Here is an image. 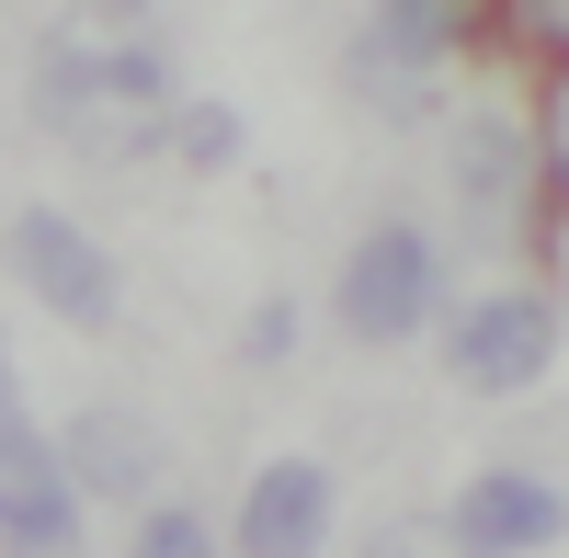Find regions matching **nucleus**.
I'll list each match as a JSON object with an SVG mask.
<instances>
[{
  "instance_id": "10",
  "label": "nucleus",
  "mask_w": 569,
  "mask_h": 558,
  "mask_svg": "<svg viewBox=\"0 0 569 558\" xmlns=\"http://www.w3.org/2000/svg\"><path fill=\"white\" fill-rule=\"evenodd\" d=\"M456 34H467V12H456V0H376V23H365V46H388L399 69L456 58Z\"/></svg>"
},
{
  "instance_id": "5",
  "label": "nucleus",
  "mask_w": 569,
  "mask_h": 558,
  "mask_svg": "<svg viewBox=\"0 0 569 558\" xmlns=\"http://www.w3.org/2000/svg\"><path fill=\"white\" fill-rule=\"evenodd\" d=\"M536 171H547V149L512 114H456V206H467V228L479 240H536L525 228V206H536Z\"/></svg>"
},
{
  "instance_id": "9",
  "label": "nucleus",
  "mask_w": 569,
  "mask_h": 558,
  "mask_svg": "<svg viewBox=\"0 0 569 558\" xmlns=\"http://www.w3.org/2000/svg\"><path fill=\"white\" fill-rule=\"evenodd\" d=\"M58 456H69V479L91 490V501H149L160 490V434L137 422V410H80V422L58 434Z\"/></svg>"
},
{
  "instance_id": "13",
  "label": "nucleus",
  "mask_w": 569,
  "mask_h": 558,
  "mask_svg": "<svg viewBox=\"0 0 569 558\" xmlns=\"http://www.w3.org/2000/svg\"><path fill=\"white\" fill-rule=\"evenodd\" d=\"M536 149H547V195L569 206V58H558V80H547V114H536Z\"/></svg>"
},
{
  "instance_id": "17",
  "label": "nucleus",
  "mask_w": 569,
  "mask_h": 558,
  "mask_svg": "<svg viewBox=\"0 0 569 558\" xmlns=\"http://www.w3.org/2000/svg\"><path fill=\"white\" fill-rule=\"evenodd\" d=\"M284 342H297V308H284V297H273V308H251L240 353H251V365H284Z\"/></svg>"
},
{
  "instance_id": "12",
  "label": "nucleus",
  "mask_w": 569,
  "mask_h": 558,
  "mask_svg": "<svg viewBox=\"0 0 569 558\" xmlns=\"http://www.w3.org/2000/svg\"><path fill=\"white\" fill-rule=\"evenodd\" d=\"M126 558H217V536H206L194 514H171V501H160V514L137 525V547H126Z\"/></svg>"
},
{
  "instance_id": "18",
  "label": "nucleus",
  "mask_w": 569,
  "mask_h": 558,
  "mask_svg": "<svg viewBox=\"0 0 569 558\" xmlns=\"http://www.w3.org/2000/svg\"><path fill=\"white\" fill-rule=\"evenodd\" d=\"M34 422H23V388H12V353H0V445H23Z\"/></svg>"
},
{
  "instance_id": "4",
  "label": "nucleus",
  "mask_w": 569,
  "mask_h": 558,
  "mask_svg": "<svg viewBox=\"0 0 569 558\" xmlns=\"http://www.w3.org/2000/svg\"><path fill=\"white\" fill-rule=\"evenodd\" d=\"M12 273L34 286V308H58V319H69V331H114V319H126L114 251L91 240L69 206H23V217H12Z\"/></svg>"
},
{
  "instance_id": "8",
  "label": "nucleus",
  "mask_w": 569,
  "mask_h": 558,
  "mask_svg": "<svg viewBox=\"0 0 569 558\" xmlns=\"http://www.w3.org/2000/svg\"><path fill=\"white\" fill-rule=\"evenodd\" d=\"M330 547V468L319 456H273L240 490V558H319Z\"/></svg>"
},
{
  "instance_id": "6",
  "label": "nucleus",
  "mask_w": 569,
  "mask_h": 558,
  "mask_svg": "<svg viewBox=\"0 0 569 558\" xmlns=\"http://www.w3.org/2000/svg\"><path fill=\"white\" fill-rule=\"evenodd\" d=\"M0 558H80V479L46 434L0 445Z\"/></svg>"
},
{
  "instance_id": "2",
  "label": "nucleus",
  "mask_w": 569,
  "mask_h": 558,
  "mask_svg": "<svg viewBox=\"0 0 569 558\" xmlns=\"http://www.w3.org/2000/svg\"><path fill=\"white\" fill-rule=\"evenodd\" d=\"M445 365H456V388H479V399H525L558 365V297L547 286H490L479 308H456Z\"/></svg>"
},
{
  "instance_id": "16",
  "label": "nucleus",
  "mask_w": 569,
  "mask_h": 558,
  "mask_svg": "<svg viewBox=\"0 0 569 558\" xmlns=\"http://www.w3.org/2000/svg\"><path fill=\"white\" fill-rule=\"evenodd\" d=\"M365 558H467V536H456V525H388Z\"/></svg>"
},
{
  "instance_id": "15",
  "label": "nucleus",
  "mask_w": 569,
  "mask_h": 558,
  "mask_svg": "<svg viewBox=\"0 0 569 558\" xmlns=\"http://www.w3.org/2000/svg\"><path fill=\"white\" fill-rule=\"evenodd\" d=\"M501 23L525 46H547V58H569V0H501Z\"/></svg>"
},
{
  "instance_id": "7",
  "label": "nucleus",
  "mask_w": 569,
  "mask_h": 558,
  "mask_svg": "<svg viewBox=\"0 0 569 558\" xmlns=\"http://www.w3.org/2000/svg\"><path fill=\"white\" fill-rule=\"evenodd\" d=\"M445 525L467 536V558H525V547H558L569 536V501L547 479H525V468H479V479L456 490Z\"/></svg>"
},
{
  "instance_id": "11",
  "label": "nucleus",
  "mask_w": 569,
  "mask_h": 558,
  "mask_svg": "<svg viewBox=\"0 0 569 558\" xmlns=\"http://www.w3.org/2000/svg\"><path fill=\"white\" fill-rule=\"evenodd\" d=\"M353 103L388 114V126H421L433 114V69H399L388 46H353Z\"/></svg>"
},
{
  "instance_id": "3",
  "label": "nucleus",
  "mask_w": 569,
  "mask_h": 558,
  "mask_svg": "<svg viewBox=\"0 0 569 558\" xmlns=\"http://www.w3.org/2000/svg\"><path fill=\"white\" fill-rule=\"evenodd\" d=\"M330 308H342V331H353V342H410L421 319L445 308V273H433V240H421L410 217L365 228V240H353V262H342V286H330Z\"/></svg>"
},
{
  "instance_id": "14",
  "label": "nucleus",
  "mask_w": 569,
  "mask_h": 558,
  "mask_svg": "<svg viewBox=\"0 0 569 558\" xmlns=\"http://www.w3.org/2000/svg\"><path fill=\"white\" fill-rule=\"evenodd\" d=\"M171 137H182L194 160H240V114H228V103H182V114H171Z\"/></svg>"
},
{
  "instance_id": "1",
  "label": "nucleus",
  "mask_w": 569,
  "mask_h": 558,
  "mask_svg": "<svg viewBox=\"0 0 569 558\" xmlns=\"http://www.w3.org/2000/svg\"><path fill=\"white\" fill-rule=\"evenodd\" d=\"M171 114L182 103H171V69L149 46H69V34L34 46V126L69 137V149L126 160V149H149Z\"/></svg>"
}]
</instances>
